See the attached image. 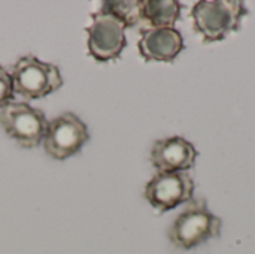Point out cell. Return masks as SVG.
Returning <instances> with one entry per match:
<instances>
[{"mask_svg":"<svg viewBox=\"0 0 255 254\" xmlns=\"http://www.w3.org/2000/svg\"><path fill=\"white\" fill-rule=\"evenodd\" d=\"M247 15V4L241 0H200L191 9L194 30L205 43L223 40L238 31Z\"/></svg>","mask_w":255,"mask_h":254,"instance_id":"cell-1","label":"cell"},{"mask_svg":"<svg viewBox=\"0 0 255 254\" xmlns=\"http://www.w3.org/2000/svg\"><path fill=\"white\" fill-rule=\"evenodd\" d=\"M223 222L212 214L205 199H194L175 219L169 241L179 250H193L221 235Z\"/></svg>","mask_w":255,"mask_h":254,"instance_id":"cell-2","label":"cell"},{"mask_svg":"<svg viewBox=\"0 0 255 254\" xmlns=\"http://www.w3.org/2000/svg\"><path fill=\"white\" fill-rule=\"evenodd\" d=\"M15 93L27 100L46 97L63 87V76L58 66L45 63L28 54L18 58L12 69Z\"/></svg>","mask_w":255,"mask_h":254,"instance_id":"cell-3","label":"cell"},{"mask_svg":"<svg viewBox=\"0 0 255 254\" xmlns=\"http://www.w3.org/2000/svg\"><path fill=\"white\" fill-rule=\"evenodd\" d=\"M0 124L19 147L30 150L42 144L48 120L43 111L25 102H12L0 109Z\"/></svg>","mask_w":255,"mask_h":254,"instance_id":"cell-4","label":"cell"},{"mask_svg":"<svg viewBox=\"0 0 255 254\" xmlns=\"http://www.w3.org/2000/svg\"><path fill=\"white\" fill-rule=\"evenodd\" d=\"M90 139L87 124L73 112H63L48 121L43 136L45 153L55 160H66L78 154Z\"/></svg>","mask_w":255,"mask_h":254,"instance_id":"cell-5","label":"cell"},{"mask_svg":"<svg viewBox=\"0 0 255 254\" xmlns=\"http://www.w3.org/2000/svg\"><path fill=\"white\" fill-rule=\"evenodd\" d=\"M194 181L187 172H157L145 186L143 196L158 213H167L191 202Z\"/></svg>","mask_w":255,"mask_h":254,"instance_id":"cell-6","label":"cell"},{"mask_svg":"<svg viewBox=\"0 0 255 254\" xmlns=\"http://www.w3.org/2000/svg\"><path fill=\"white\" fill-rule=\"evenodd\" d=\"M85 31L88 33V54L99 63L117 60L127 45L126 25L99 10L93 13V24Z\"/></svg>","mask_w":255,"mask_h":254,"instance_id":"cell-7","label":"cell"},{"mask_svg":"<svg viewBox=\"0 0 255 254\" xmlns=\"http://www.w3.org/2000/svg\"><path fill=\"white\" fill-rule=\"evenodd\" d=\"M199 157L196 147L182 136H170L154 142L149 160L157 172H187Z\"/></svg>","mask_w":255,"mask_h":254,"instance_id":"cell-8","label":"cell"},{"mask_svg":"<svg viewBox=\"0 0 255 254\" xmlns=\"http://www.w3.org/2000/svg\"><path fill=\"white\" fill-rule=\"evenodd\" d=\"M139 52L146 61L172 63L184 51L185 43L179 30L175 27L145 28L137 42Z\"/></svg>","mask_w":255,"mask_h":254,"instance_id":"cell-9","label":"cell"},{"mask_svg":"<svg viewBox=\"0 0 255 254\" xmlns=\"http://www.w3.org/2000/svg\"><path fill=\"white\" fill-rule=\"evenodd\" d=\"M182 4L176 0H145L140 3V18L154 28L173 27L181 16Z\"/></svg>","mask_w":255,"mask_h":254,"instance_id":"cell-10","label":"cell"},{"mask_svg":"<svg viewBox=\"0 0 255 254\" xmlns=\"http://www.w3.org/2000/svg\"><path fill=\"white\" fill-rule=\"evenodd\" d=\"M140 3L142 1H136V0H108L102 3V7L99 12L102 13H108L114 18H117L118 21H121L126 28L127 27H133L140 18Z\"/></svg>","mask_w":255,"mask_h":254,"instance_id":"cell-11","label":"cell"},{"mask_svg":"<svg viewBox=\"0 0 255 254\" xmlns=\"http://www.w3.org/2000/svg\"><path fill=\"white\" fill-rule=\"evenodd\" d=\"M15 96V88H13V81L12 75L0 66V109L12 103Z\"/></svg>","mask_w":255,"mask_h":254,"instance_id":"cell-12","label":"cell"}]
</instances>
